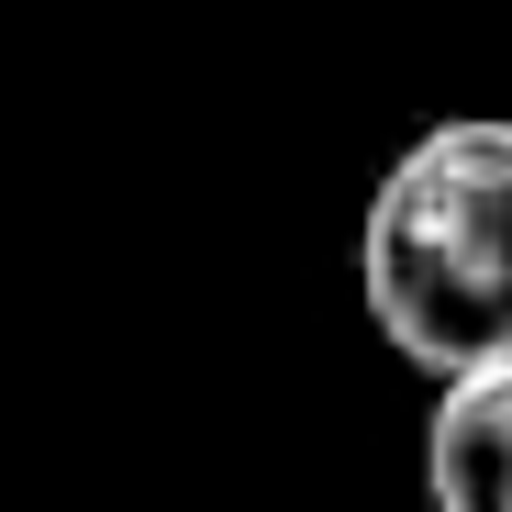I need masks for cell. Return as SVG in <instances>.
<instances>
[{
  "label": "cell",
  "instance_id": "obj_2",
  "mask_svg": "<svg viewBox=\"0 0 512 512\" xmlns=\"http://www.w3.org/2000/svg\"><path fill=\"white\" fill-rule=\"evenodd\" d=\"M423 490H435V512H512V357H490L468 379H435Z\"/></svg>",
  "mask_w": 512,
  "mask_h": 512
},
{
  "label": "cell",
  "instance_id": "obj_1",
  "mask_svg": "<svg viewBox=\"0 0 512 512\" xmlns=\"http://www.w3.org/2000/svg\"><path fill=\"white\" fill-rule=\"evenodd\" d=\"M357 301L379 346L423 379L512 357V123L457 112L412 134L357 223Z\"/></svg>",
  "mask_w": 512,
  "mask_h": 512
}]
</instances>
